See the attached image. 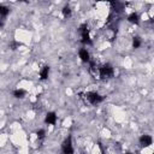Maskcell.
<instances>
[{"mask_svg": "<svg viewBox=\"0 0 154 154\" xmlns=\"http://www.w3.org/2000/svg\"><path fill=\"white\" fill-rule=\"evenodd\" d=\"M78 96L88 105H99L103 101V96L97 91H87V93H78Z\"/></svg>", "mask_w": 154, "mask_h": 154, "instance_id": "obj_1", "label": "cell"}, {"mask_svg": "<svg viewBox=\"0 0 154 154\" xmlns=\"http://www.w3.org/2000/svg\"><path fill=\"white\" fill-rule=\"evenodd\" d=\"M79 34H81V42L83 45H87V46L93 45L91 37H90V31H89V28L85 23L79 26Z\"/></svg>", "mask_w": 154, "mask_h": 154, "instance_id": "obj_2", "label": "cell"}, {"mask_svg": "<svg viewBox=\"0 0 154 154\" xmlns=\"http://www.w3.org/2000/svg\"><path fill=\"white\" fill-rule=\"evenodd\" d=\"M114 75V69L111 64L106 63L103 65H100V79H107L113 77Z\"/></svg>", "mask_w": 154, "mask_h": 154, "instance_id": "obj_3", "label": "cell"}, {"mask_svg": "<svg viewBox=\"0 0 154 154\" xmlns=\"http://www.w3.org/2000/svg\"><path fill=\"white\" fill-rule=\"evenodd\" d=\"M61 153H63V154H73V153H75L71 136H67V137L63 141V143H61Z\"/></svg>", "mask_w": 154, "mask_h": 154, "instance_id": "obj_4", "label": "cell"}, {"mask_svg": "<svg viewBox=\"0 0 154 154\" xmlns=\"http://www.w3.org/2000/svg\"><path fill=\"white\" fill-rule=\"evenodd\" d=\"M89 73L94 78L100 79V65H97V64H95L94 61L90 60V63H89Z\"/></svg>", "mask_w": 154, "mask_h": 154, "instance_id": "obj_5", "label": "cell"}, {"mask_svg": "<svg viewBox=\"0 0 154 154\" xmlns=\"http://www.w3.org/2000/svg\"><path fill=\"white\" fill-rule=\"evenodd\" d=\"M138 142H140V144H141L142 147H149V146L153 143V137H152L150 135L144 134V135H142V136L138 138Z\"/></svg>", "mask_w": 154, "mask_h": 154, "instance_id": "obj_6", "label": "cell"}, {"mask_svg": "<svg viewBox=\"0 0 154 154\" xmlns=\"http://www.w3.org/2000/svg\"><path fill=\"white\" fill-rule=\"evenodd\" d=\"M58 120V116L55 112H48L45 117V123L48 124V125H54Z\"/></svg>", "mask_w": 154, "mask_h": 154, "instance_id": "obj_7", "label": "cell"}, {"mask_svg": "<svg viewBox=\"0 0 154 154\" xmlns=\"http://www.w3.org/2000/svg\"><path fill=\"white\" fill-rule=\"evenodd\" d=\"M78 57L83 63H90V54L87 51V48H81L78 51Z\"/></svg>", "mask_w": 154, "mask_h": 154, "instance_id": "obj_8", "label": "cell"}, {"mask_svg": "<svg viewBox=\"0 0 154 154\" xmlns=\"http://www.w3.org/2000/svg\"><path fill=\"white\" fill-rule=\"evenodd\" d=\"M128 20H129L131 24L137 25V24H140V14H138L137 12H131V13H129V16H128Z\"/></svg>", "mask_w": 154, "mask_h": 154, "instance_id": "obj_9", "label": "cell"}, {"mask_svg": "<svg viewBox=\"0 0 154 154\" xmlns=\"http://www.w3.org/2000/svg\"><path fill=\"white\" fill-rule=\"evenodd\" d=\"M40 78L42 79V81H45V79H47L48 78V75H49V66H43L41 70H40Z\"/></svg>", "mask_w": 154, "mask_h": 154, "instance_id": "obj_10", "label": "cell"}, {"mask_svg": "<svg viewBox=\"0 0 154 154\" xmlns=\"http://www.w3.org/2000/svg\"><path fill=\"white\" fill-rule=\"evenodd\" d=\"M25 94H26V91L24 90V89H14L13 91H12V95L16 97V99H23L24 96H25Z\"/></svg>", "mask_w": 154, "mask_h": 154, "instance_id": "obj_11", "label": "cell"}, {"mask_svg": "<svg viewBox=\"0 0 154 154\" xmlns=\"http://www.w3.org/2000/svg\"><path fill=\"white\" fill-rule=\"evenodd\" d=\"M61 12H63V16H64L65 18H70V17H71V14H72V10H71V7H70V6H67V5L63 7Z\"/></svg>", "mask_w": 154, "mask_h": 154, "instance_id": "obj_12", "label": "cell"}, {"mask_svg": "<svg viewBox=\"0 0 154 154\" xmlns=\"http://www.w3.org/2000/svg\"><path fill=\"white\" fill-rule=\"evenodd\" d=\"M8 13H10V8H8L7 6L1 5V6H0V16L4 18V17H6Z\"/></svg>", "mask_w": 154, "mask_h": 154, "instance_id": "obj_13", "label": "cell"}, {"mask_svg": "<svg viewBox=\"0 0 154 154\" xmlns=\"http://www.w3.org/2000/svg\"><path fill=\"white\" fill-rule=\"evenodd\" d=\"M36 136H37V138H38L40 141H42V140L46 137V130H45V129H38V130L36 131Z\"/></svg>", "mask_w": 154, "mask_h": 154, "instance_id": "obj_14", "label": "cell"}, {"mask_svg": "<svg viewBox=\"0 0 154 154\" xmlns=\"http://www.w3.org/2000/svg\"><path fill=\"white\" fill-rule=\"evenodd\" d=\"M141 43H142V42H141V38H140V37L136 36V37L132 38V47H134V48H138V47L141 46Z\"/></svg>", "mask_w": 154, "mask_h": 154, "instance_id": "obj_15", "label": "cell"}, {"mask_svg": "<svg viewBox=\"0 0 154 154\" xmlns=\"http://www.w3.org/2000/svg\"><path fill=\"white\" fill-rule=\"evenodd\" d=\"M18 46H20V43H19V42H12V43H11L12 49H16V47H18Z\"/></svg>", "mask_w": 154, "mask_h": 154, "instance_id": "obj_16", "label": "cell"}, {"mask_svg": "<svg viewBox=\"0 0 154 154\" xmlns=\"http://www.w3.org/2000/svg\"><path fill=\"white\" fill-rule=\"evenodd\" d=\"M125 154H134V153H125Z\"/></svg>", "mask_w": 154, "mask_h": 154, "instance_id": "obj_17", "label": "cell"}]
</instances>
